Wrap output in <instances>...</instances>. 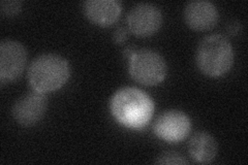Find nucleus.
<instances>
[{
  "label": "nucleus",
  "mask_w": 248,
  "mask_h": 165,
  "mask_svg": "<svg viewBox=\"0 0 248 165\" xmlns=\"http://www.w3.org/2000/svg\"><path fill=\"white\" fill-rule=\"evenodd\" d=\"M218 146L216 139L207 131H198L192 135L188 143V153L199 163H210L217 155Z\"/></svg>",
  "instance_id": "nucleus-11"
},
{
  "label": "nucleus",
  "mask_w": 248,
  "mask_h": 165,
  "mask_svg": "<svg viewBox=\"0 0 248 165\" xmlns=\"http://www.w3.org/2000/svg\"><path fill=\"white\" fill-rule=\"evenodd\" d=\"M48 99L46 94L33 91L21 96L12 108L14 120L21 126L30 127L40 122L46 111Z\"/></svg>",
  "instance_id": "nucleus-8"
},
{
  "label": "nucleus",
  "mask_w": 248,
  "mask_h": 165,
  "mask_svg": "<svg viewBox=\"0 0 248 165\" xmlns=\"http://www.w3.org/2000/svg\"><path fill=\"white\" fill-rule=\"evenodd\" d=\"M191 130L189 117L179 109H168L158 115L153 123L155 135L168 143H179Z\"/></svg>",
  "instance_id": "nucleus-5"
},
{
  "label": "nucleus",
  "mask_w": 248,
  "mask_h": 165,
  "mask_svg": "<svg viewBox=\"0 0 248 165\" xmlns=\"http://www.w3.org/2000/svg\"><path fill=\"white\" fill-rule=\"evenodd\" d=\"M22 9V2L19 0H2L0 2V11L1 14L7 17L18 15Z\"/></svg>",
  "instance_id": "nucleus-13"
},
{
  "label": "nucleus",
  "mask_w": 248,
  "mask_h": 165,
  "mask_svg": "<svg viewBox=\"0 0 248 165\" xmlns=\"http://www.w3.org/2000/svg\"><path fill=\"white\" fill-rule=\"evenodd\" d=\"M113 117L123 126L141 129L149 123L154 113V102L148 94L135 87H122L110 101Z\"/></svg>",
  "instance_id": "nucleus-1"
},
{
  "label": "nucleus",
  "mask_w": 248,
  "mask_h": 165,
  "mask_svg": "<svg viewBox=\"0 0 248 165\" xmlns=\"http://www.w3.org/2000/svg\"><path fill=\"white\" fill-rule=\"evenodd\" d=\"M196 62L201 72L209 76L227 74L234 63V49L229 38L222 34L202 38L197 46Z\"/></svg>",
  "instance_id": "nucleus-3"
},
{
  "label": "nucleus",
  "mask_w": 248,
  "mask_h": 165,
  "mask_svg": "<svg viewBox=\"0 0 248 165\" xmlns=\"http://www.w3.org/2000/svg\"><path fill=\"white\" fill-rule=\"evenodd\" d=\"M128 70L136 82L145 86H155L165 80L168 66L164 57L157 52L140 49L129 57Z\"/></svg>",
  "instance_id": "nucleus-4"
},
{
  "label": "nucleus",
  "mask_w": 248,
  "mask_h": 165,
  "mask_svg": "<svg viewBox=\"0 0 248 165\" xmlns=\"http://www.w3.org/2000/svg\"><path fill=\"white\" fill-rule=\"evenodd\" d=\"M27 62V50L16 39L6 38L0 42V81L2 84L15 81Z\"/></svg>",
  "instance_id": "nucleus-6"
},
{
  "label": "nucleus",
  "mask_w": 248,
  "mask_h": 165,
  "mask_svg": "<svg viewBox=\"0 0 248 165\" xmlns=\"http://www.w3.org/2000/svg\"><path fill=\"white\" fill-rule=\"evenodd\" d=\"M127 38V30L124 27H118L113 33V39L116 44H122Z\"/></svg>",
  "instance_id": "nucleus-14"
},
{
  "label": "nucleus",
  "mask_w": 248,
  "mask_h": 165,
  "mask_svg": "<svg viewBox=\"0 0 248 165\" xmlns=\"http://www.w3.org/2000/svg\"><path fill=\"white\" fill-rule=\"evenodd\" d=\"M219 14L215 4L209 0H192L184 9L186 24L195 30H208L218 22Z\"/></svg>",
  "instance_id": "nucleus-9"
},
{
  "label": "nucleus",
  "mask_w": 248,
  "mask_h": 165,
  "mask_svg": "<svg viewBox=\"0 0 248 165\" xmlns=\"http://www.w3.org/2000/svg\"><path fill=\"white\" fill-rule=\"evenodd\" d=\"M121 10L118 0H87L84 3L86 17L99 26L112 25L119 18Z\"/></svg>",
  "instance_id": "nucleus-10"
},
{
  "label": "nucleus",
  "mask_w": 248,
  "mask_h": 165,
  "mask_svg": "<svg viewBox=\"0 0 248 165\" xmlns=\"http://www.w3.org/2000/svg\"><path fill=\"white\" fill-rule=\"evenodd\" d=\"M69 75L71 66L61 55L46 53L35 57L31 62L27 76L28 82L34 91L50 93L60 89Z\"/></svg>",
  "instance_id": "nucleus-2"
},
{
  "label": "nucleus",
  "mask_w": 248,
  "mask_h": 165,
  "mask_svg": "<svg viewBox=\"0 0 248 165\" xmlns=\"http://www.w3.org/2000/svg\"><path fill=\"white\" fill-rule=\"evenodd\" d=\"M240 28H241V24H239L237 22H232L229 25L228 31L230 32V34H236L239 32Z\"/></svg>",
  "instance_id": "nucleus-15"
},
{
  "label": "nucleus",
  "mask_w": 248,
  "mask_h": 165,
  "mask_svg": "<svg viewBox=\"0 0 248 165\" xmlns=\"http://www.w3.org/2000/svg\"><path fill=\"white\" fill-rule=\"evenodd\" d=\"M137 50H135V46H131V45H129V46H127V48L124 50V53H125V55L126 56L129 58L131 55H133L135 52H136Z\"/></svg>",
  "instance_id": "nucleus-16"
},
{
  "label": "nucleus",
  "mask_w": 248,
  "mask_h": 165,
  "mask_svg": "<svg viewBox=\"0 0 248 165\" xmlns=\"http://www.w3.org/2000/svg\"><path fill=\"white\" fill-rule=\"evenodd\" d=\"M156 164H188L185 157L175 151H166L161 153L154 161Z\"/></svg>",
  "instance_id": "nucleus-12"
},
{
  "label": "nucleus",
  "mask_w": 248,
  "mask_h": 165,
  "mask_svg": "<svg viewBox=\"0 0 248 165\" xmlns=\"http://www.w3.org/2000/svg\"><path fill=\"white\" fill-rule=\"evenodd\" d=\"M126 21L131 33L142 37L150 36L160 28L162 14L155 4L141 2L131 7Z\"/></svg>",
  "instance_id": "nucleus-7"
}]
</instances>
